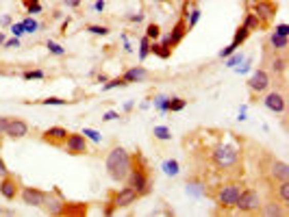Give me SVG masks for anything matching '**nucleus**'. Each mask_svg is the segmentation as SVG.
<instances>
[{
  "label": "nucleus",
  "mask_w": 289,
  "mask_h": 217,
  "mask_svg": "<svg viewBox=\"0 0 289 217\" xmlns=\"http://www.w3.org/2000/svg\"><path fill=\"white\" fill-rule=\"evenodd\" d=\"M22 78L24 80H44L46 74H44L42 70H26V72H22Z\"/></svg>",
  "instance_id": "nucleus-36"
},
{
  "label": "nucleus",
  "mask_w": 289,
  "mask_h": 217,
  "mask_svg": "<svg viewBox=\"0 0 289 217\" xmlns=\"http://www.w3.org/2000/svg\"><path fill=\"white\" fill-rule=\"evenodd\" d=\"M270 83H272V78H270V74L263 70V68H259L252 72V76L248 78V89L252 94H263L270 89Z\"/></svg>",
  "instance_id": "nucleus-9"
},
{
  "label": "nucleus",
  "mask_w": 289,
  "mask_h": 217,
  "mask_svg": "<svg viewBox=\"0 0 289 217\" xmlns=\"http://www.w3.org/2000/svg\"><path fill=\"white\" fill-rule=\"evenodd\" d=\"M105 167H107V174H109L111 180L124 183L126 176H129V169H131V155L122 146H115L109 150V155H107Z\"/></svg>",
  "instance_id": "nucleus-2"
},
{
  "label": "nucleus",
  "mask_w": 289,
  "mask_h": 217,
  "mask_svg": "<svg viewBox=\"0 0 289 217\" xmlns=\"http://www.w3.org/2000/svg\"><path fill=\"white\" fill-rule=\"evenodd\" d=\"M0 196H3L7 202H13L15 198L20 196V180L13 174H7L5 178H0Z\"/></svg>",
  "instance_id": "nucleus-12"
},
{
  "label": "nucleus",
  "mask_w": 289,
  "mask_h": 217,
  "mask_svg": "<svg viewBox=\"0 0 289 217\" xmlns=\"http://www.w3.org/2000/svg\"><path fill=\"white\" fill-rule=\"evenodd\" d=\"M5 39H7V37H5V33H0V44H5Z\"/></svg>",
  "instance_id": "nucleus-55"
},
{
  "label": "nucleus",
  "mask_w": 289,
  "mask_h": 217,
  "mask_svg": "<svg viewBox=\"0 0 289 217\" xmlns=\"http://www.w3.org/2000/svg\"><path fill=\"white\" fill-rule=\"evenodd\" d=\"M200 15H202V11H200V9H198V7H194V9H192V11H189V13H187V17H189V20H185V22H187V33H189V31H192V29H194V26L198 24V20H200Z\"/></svg>",
  "instance_id": "nucleus-28"
},
{
  "label": "nucleus",
  "mask_w": 289,
  "mask_h": 217,
  "mask_svg": "<svg viewBox=\"0 0 289 217\" xmlns=\"http://www.w3.org/2000/svg\"><path fill=\"white\" fill-rule=\"evenodd\" d=\"M94 9H96L98 13H102V11H105V0H96V3H94Z\"/></svg>",
  "instance_id": "nucleus-51"
},
{
  "label": "nucleus",
  "mask_w": 289,
  "mask_h": 217,
  "mask_svg": "<svg viewBox=\"0 0 289 217\" xmlns=\"http://www.w3.org/2000/svg\"><path fill=\"white\" fill-rule=\"evenodd\" d=\"M22 26H24V33H37V31L42 29V26H39L37 22H35L33 17H24V20H22Z\"/></svg>",
  "instance_id": "nucleus-38"
},
{
  "label": "nucleus",
  "mask_w": 289,
  "mask_h": 217,
  "mask_svg": "<svg viewBox=\"0 0 289 217\" xmlns=\"http://www.w3.org/2000/svg\"><path fill=\"white\" fill-rule=\"evenodd\" d=\"M139 200V193L135 191L133 187H122L117 193H113V198H111V202H109V206L105 209V215H113L117 209H126V206H131V204H135Z\"/></svg>",
  "instance_id": "nucleus-5"
},
{
  "label": "nucleus",
  "mask_w": 289,
  "mask_h": 217,
  "mask_svg": "<svg viewBox=\"0 0 289 217\" xmlns=\"http://www.w3.org/2000/svg\"><path fill=\"white\" fill-rule=\"evenodd\" d=\"M80 3H83V0H63V5L70 7V9H78Z\"/></svg>",
  "instance_id": "nucleus-47"
},
{
  "label": "nucleus",
  "mask_w": 289,
  "mask_h": 217,
  "mask_svg": "<svg viewBox=\"0 0 289 217\" xmlns=\"http://www.w3.org/2000/svg\"><path fill=\"white\" fill-rule=\"evenodd\" d=\"M126 85H129V83H126L122 76H115V78H109L102 85V92H111V89H115V87H126Z\"/></svg>",
  "instance_id": "nucleus-29"
},
{
  "label": "nucleus",
  "mask_w": 289,
  "mask_h": 217,
  "mask_svg": "<svg viewBox=\"0 0 289 217\" xmlns=\"http://www.w3.org/2000/svg\"><path fill=\"white\" fill-rule=\"evenodd\" d=\"M83 135H85V137H89L92 141H100V139H102V137H100V133L94 131V128H83Z\"/></svg>",
  "instance_id": "nucleus-40"
},
{
  "label": "nucleus",
  "mask_w": 289,
  "mask_h": 217,
  "mask_svg": "<svg viewBox=\"0 0 289 217\" xmlns=\"http://www.w3.org/2000/svg\"><path fill=\"white\" fill-rule=\"evenodd\" d=\"M274 33H278V35H283V37H287V35H289V26L283 22V24H278L276 26V29H274Z\"/></svg>",
  "instance_id": "nucleus-43"
},
{
  "label": "nucleus",
  "mask_w": 289,
  "mask_h": 217,
  "mask_svg": "<svg viewBox=\"0 0 289 217\" xmlns=\"http://www.w3.org/2000/svg\"><path fill=\"white\" fill-rule=\"evenodd\" d=\"M187 193H192V196H196V198H200V196H204V183L198 176H194V178H189L187 180Z\"/></svg>",
  "instance_id": "nucleus-20"
},
{
  "label": "nucleus",
  "mask_w": 289,
  "mask_h": 217,
  "mask_svg": "<svg viewBox=\"0 0 289 217\" xmlns=\"http://www.w3.org/2000/svg\"><path fill=\"white\" fill-rule=\"evenodd\" d=\"M9 31L13 33V37H22V35H24V26H22V22L20 24H11V29H9Z\"/></svg>",
  "instance_id": "nucleus-41"
},
{
  "label": "nucleus",
  "mask_w": 289,
  "mask_h": 217,
  "mask_svg": "<svg viewBox=\"0 0 289 217\" xmlns=\"http://www.w3.org/2000/svg\"><path fill=\"white\" fill-rule=\"evenodd\" d=\"M39 104H44V106H63V104H70V100H63V98L50 96V98H44V100H39Z\"/></svg>",
  "instance_id": "nucleus-35"
},
{
  "label": "nucleus",
  "mask_w": 289,
  "mask_h": 217,
  "mask_svg": "<svg viewBox=\"0 0 289 217\" xmlns=\"http://www.w3.org/2000/svg\"><path fill=\"white\" fill-rule=\"evenodd\" d=\"M7 122H9V117L0 115V137H3V135H5V131H7Z\"/></svg>",
  "instance_id": "nucleus-48"
},
{
  "label": "nucleus",
  "mask_w": 289,
  "mask_h": 217,
  "mask_svg": "<svg viewBox=\"0 0 289 217\" xmlns=\"http://www.w3.org/2000/svg\"><path fill=\"white\" fill-rule=\"evenodd\" d=\"M185 35H187V22H185V17H180V20L174 24V29L170 31V35H168L170 46H172V48H176L178 44L185 39Z\"/></svg>",
  "instance_id": "nucleus-17"
},
{
  "label": "nucleus",
  "mask_w": 289,
  "mask_h": 217,
  "mask_svg": "<svg viewBox=\"0 0 289 217\" xmlns=\"http://www.w3.org/2000/svg\"><path fill=\"white\" fill-rule=\"evenodd\" d=\"M42 209L48 215H63L68 211V202H66V198H61L59 191L55 189L52 193H46V202H44Z\"/></svg>",
  "instance_id": "nucleus-11"
},
{
  "label": "nucleus",
  "mask_w": 289,
  "mask_h": 217,
  "mask_svg": "<svg viewBox=\"0 0 289 217\" xmlns=\"http://www.w3.org/2000/svg\"><path fill=\"white\" fill-rule=\"evenodd\" d=\"M243 3H246V5H248V3H250V0H243Z\"/></svg>",
  "instance_id": "nucleus-57"
},
{
  "label": "nucleus",
  "mask_w": 289,
  "mask_h": 217,
  "mask_svg": "<svg viewBox=\"0 0 289 217\" xmlns=\"http://www.w3.org/2000/svg\"><path fill=\"white\" fill-rule=\"evenodd\" d=\"M87 31L92 33V35H100V37H107V35L111 33L109 26H102V24H89V26H87Z\"/></svg>",
  "instance_id": "nucleus-34"
},
{
  "label": "nucleus",
  "mask_w": 289,
  "mask_h": 217,
  "mask_svg": "<svg viewBox=\"0 0 289 217\" xmlns=\"http://www.w3.org/2000/svg\"><path fill=\"white\" fill-rule=\"evenodd\" d=\"M250 11H255L257 17L261 20V24H263V22L274 20V15H276V5L270 3V0H257V3L252 5Z\"/></svg>",
  "instance_id": "nucleus-14"
},
{
  "label": "nucleus",
  "mask_w": 289,
  "mask_h": 217,
  "mask_svg": "<svg viewBox=\"0 0 289 217\" xmlns=\"http://www.w3.org/2000/svg\"><path fill=\"white\" fill-rule=\"evenodd\" d=\"M63 150H66L70 157H83V155H87V152H89L87 137L83 133H70L66 143H63Z\"/></svg>",
  "instance_id": "nucleus-7"
},
{
  "label": "nucleus",
  "mask_w": 289,
  "mask_h": 217,
  "mask_svg": "<svg viewBox=\"0 0 289 217\" xmlns=\"http://www.w3.org/2000/svg\"><path fill=\"white\" fill-rule=\"evenodd\" d=\"M243 26H246V29L252 33V31H259L263 24H261V20L257 17V13H255V11H248V13H246V17H243Z\"/></svg>",
  "instance_id": "nucleus-22"
},
{
  "label": "nucleus",
  "mask_w": 289,
  "mask_h": 217,
  "mask_svg": "<svg viewBox=\"0 0 289 217\" xmlns=\"http://www.w3.org/2000/svg\"><path fill=\"white\" fill-rule=\"evenodd\" d=\"M107 80H109V78H107L105 74H100V76H98V83H107Z\"/></svg>",
  "instance_id": "nucleus-54"
},
{
  "label": "nucleus",
  "mask_w": 289,
  "mask_h": 217,
  "mask_svg": "<svg viewBox=\"0 0 289 217\" xmlns=\"http://www.w3.org/2000/svg\"><path fill=\"white\" fill-rule=\"evenodd\" d=\"M68 135H70V131L63 128V126H50V128H46L42 133V141L48 143V146H52V148H63Z\"/></svg>",
  "instance_id": "nucleus-8"
},
{
  "label": "nucleus",
  "mask_w": 289,
  "mask_h": 217,
  "mask_svg": "<svg viewBox=\"0 0 289 217\" xmlns=\"http://www.w3.org/2000/svg\"><path fill=\"white\" fill-rule=\"evenodd\" d=\"M129 20L135 22V24H139V22H143V13H131V15H129Z\"/></svg>",
  "instance_id": "nucleus-50"
},
{
  "label": "nucleus",
  "mask_w": 289,
  "mask_h": 217,
  "mask_svg": "<svg viewBox=\"0 0 289 217\" xmlns=\"http://www.w3.org/2000/svg\"><path fill=\"white\" fill-rule=\"evenodd\" d=\"M124 183L133 187L135 191L139 193V198L148 196L152 191V178H150V171L146 165V159L141 155L131 157V169H129V176H126Z\"/></svg>",
  "instance_id": "nucleus-1"
},
{
  "label": "nucleus",
  "mask_w": 289,
  "mask_h": 217,
  "mask_svg": "<svg viewBox=\"0 0 289 217\" xmlns=\"http://www.w3.org/2000/svg\"><path fill=\"white\" fill-rule=\"evenodd\" d=\"M7 174H11V171H9V167H7V163H5V159L0 157V178H5Z\"/></svg>",
  "instance_id": "nucleus-46"
},
{
  "label": "nucleus",
  "mask_w": 289,
  "mask_h": 217,
  "mask_svg": "<svg viewBox=\"0 0 289 217\" xmlns=\"http://www.w3.org/2000/svg\"><path fill=\"white\" fill-rule=\"evenodd\" d=\"M270 46H272L274 50H285L287 48V37H283V35H278V33H272L270 35Z\"/></svg>",
  "instance_id": "nucleus-26"
},
{
  "label": "nucleus",
  "mask_w": 289,
  "mask_h": 217,
  "mask_svg": "<svg viewBox=\"0 0 289 217\" xmlns=\"http://www.w3.org/2000/svg\"><path fill=\"white\" fill-rule=\"evenodd\" d=\"M248 37H250V31H248V29H246V26H243V24H241V26H239V29H237V31H235V35H233V41H231V44H233V46H235V48H239V46H241V44H246V39H248Z\"/></svg>",
  "instance_id": "nucleus-23"
},
{
  "label": "nucleus",
  "mask_w": 289,
  "mask_h": 217,
  "mask_svg": "<svg viewBox=\"0 0 289 217\" xmlns=\"http://www.w3.org/2000/svg\"><path fill=\"white\" fill-rule=\"evenodd\" d=\"M29 131H31V126H29L26 120H22V117H9L5 135L9 139H22V137L29 135Z\"/></svg>",
  "instance_id": "nucleus-13"
},
{
  "label": "nucleus",
  "mask_w": 289,
  "mask_h": 217,
  "mask_svg": "<svg viewBox=\"0 0 289 217\" xmlns=\"http://www.w3.org/2000/svg\"><path fill=\"white\" fill-rule=\"evenodd\" d=\"M148 57H150V39L143 35V37L139 39V61L143 63Z\"/></svg>",
  "instance_id": "nucleus-27"
},
{
  "label": "nucleus",
  "mask_w": 289,
  "mask_h": 217,
  "mask_svg": "<svg viewBox=\"0 0 289 217\" xmlns=\"http://www.w3.org/2000/svg\"><path fill=\"white\" fill-rule=\"evenodd\" d=\"M278 198H281V204H289V180H281V185H278Z\"/></svg>",
  "instance_id": "nucleus-33"
},
{
  "label": "nucleus",
  "mask_w": 289,
  "mask_h": 217,
  "mask_svg": "<svg viewBox=\"0 0 289 217\" xmlns=\"http://www.w3.org/2000/svg\"><path fill=\"white\" fill-rule=\"evenodd\" d=\"M187 106V100H183V98H168V104H166V113H178L183 111V108Z\"/></svg>",
  "instance_id": "nucleus-24"
},
{
  "label": "nucleus",
  "mask_w": 289,
  "mask_h": 217,
  "mask_svg": "<svg viewBox=\"0 0 289 217\" xmlns=\"http://www.w3.org/2000/svg\"><path fill=\"white\" fill-rule=\"evenodd\" d=\"M155 3H168V0H155Z\"/></svg>",
  "instance_id": "nucleus-56"
},
{
  "label": "nucleus",
  "mask_w": 289,
  "mask_h": 217,
  "mask_svg": "<svg viewBox=\"0 0 289 217\" xmlns=\"http://www.w3.org/2000/svg\"><path fill=\"white\" fill-rule=\"evenodd\" d=\"M259 213L263 215V217H283V215H287V211L285 209H281L276 202H261V206H259Z\"/></svg>",
  "instance_id": "nucleus-19"
},
{
  "label": "nucleus",
  "mask_w": 289,
  "mask_h": 217,
  "mask_svg": "<svg viewBox=\"0 0 289 217\" xmlns=\"http://www.w3.org/2000/svg\"><path fill=\"white\" fill-rule=\"evenodd\" d=\"M42 5L37 3V5H31V7H26V13H31V15H37V13H42Z\"/></svg>",
  "instance_id": "nucleus-45"
},
{
  "label": "nucleus",
  "mask_w": 289,
  "mask_h": 217,
  "mask_svg": "<svg viewBox=\"0 0 289 217\" xmlns=\"http://www.w3.org/2000/svg\"><path fill=\"white\" fill-rule=\"evenodd\" d=\"M0 24H3V26L11 24V17H9V15H3V17H0Z\"/></svg>",
  "instance_id": "nucleus-52"
},
{
  "label": "nucleus",
  "mask_w": 289,
  "mask_h": 217,
  "mask_svg": "<svg viewBox=\"0 0 289 217\" xmlns=\"http://www.w3.org/2000/svg\"><path fill=\"white\" fill-rule=\"evenodd\" d=\"M46 48H48V52H52V54H55V57H66V48H63V46H59L57 41L48 39V41H46Z\"/></svg>",
  "instance_id": "nucleus-37"
},
{
  "label": "nucleus",
  "mask_w": 289,
  "mask_h": 217,
  "mask_svg": "<svg viewBox=\"0 0 289 217\" xmlns=\"http://www.w3.org/2000/svg\"><path fill=\"white\" fill-rule=\"evenodd\" d=\"M161 169H163L168 176H178L180 165H178V161H176V159H170V161H163V163H161Z\"/></svg>",
  "instance_id": "nucleus-25"
},
{
  "label": "nucleus",
  "mask_w": 289,
  "mask_h": 217,
  "mask_svg": "<svg viewBox=\"0 0 289 217\" xmlns=\"http://www.w3.org/2000/svg\"><path fill=\"white\" fill-rule=\"evenodd\" d=\"M5 48H20V37H11V39H5L3 44Z\"/></svg>",
  "instance_id": "nucleus-42"
},
{
  "label": "nucleus",
  "mask_w": 289,
  "mask_h": 217,
  "mask_svg": "<svg viewBox=\"0 0 289 217\" xmlns=\"http://www.w3.org/2000/svg\"><path fill=\"white\" fill-rule=\"evenodd\" d=\"M122 78L126 80V83H143V80L150 78V72L143 66H133V68H129L124 72Z\"/></svg>",
  "instance_id": "nucleus-16"
},
{
  "label": "nucleus",
  "mask_w": 289,
  "mask_h": 217,
  "mask_svg": "<svg viewBox=\"0 0 289 217\" xmlns=\"http://www.w3.org/2000/svg\"><path fill=\"white\" fill-rule=\"evenodd\" d=\"M224 61H226V68H235V66H239V63L243 61V54L241 52H233Z\"/></svg>",
  "instance_id": "nucleus-39"
},
{
  "label": "nucleus",
  "mask_w": 289,
  "mask_h": 217,
  "mask_svg": "<svg viewBox=\"0 0 289 217\" xmlns=\"http://www.w3.org/2000/svg\"><path fill=\"white\" fill-rule=\"evenodd\" d=\"M117 117H120V115H117V111H107L102 120H105V122H111V120H117Z\"/></svg>",
  "instance_id": "nucleus-49"
},
{
  "label": "nucleus",
  "mask_w": 289,
  "mask_h": 217,
  "mask_svg": "<svg viewBox=\"0 0 289 217\" xmlns=\"http://www.w3.org/2000/svg\"><path fill=\"white\" fill-rule=\"evenodd\" d=\"M37 3H39V0H22L24 7H31V5H37Z\"/></svg>",
  "instance_id": "nucleus-53"
},
{
  "label": "nucleus",
  "mask_w": 289,
  "mask_h": 217,
  "mask_svg": "<svg viewBox=\"0 0 289 217\" xmlns=\"http://www.w3.org/2000/svg\"><path fill=\"white\" fill-rule=\"evenodd\" d=\"M270 176H272L274 180H289V165L285 161H278V159H274L272 163H270Z\"/></svg>",
  "instance_id": "nucleus-18"
},
{
  "label": "nucleus",
  "mask_w": 289,
  "mask_h": 217,
  "mask_svg": "<svg viewBox=\"0 0 289 217\" xmlns=\"http://www.w3.org/2000/svg\"><path fill=\"white\" fill-rule=\"evenodd\" d=\"M241 185L239 183H224L220 187H215L213 191V200L218 206H222V209H235V204H237V198L241 193Z\"/></svg>",
  "instance_id": "nucleus-4"
},
{
  "label": "nucleus",
  "mask_w": 289,
  "mask_h": 217,
  "mask_svg": "<svg viewBox=\"0 0 289 217\" xmlns=\"http://www.w3.org/2000/svg\"><path fill=\"white\" fill-rule=\"evenodd\" d=\"M20 198L26 206L42 209L44 202H46V191H42V189H37V187H20Z\"/></svg>",
  "instance_id": "nucleus-10"
},
{
  "label": "nucleus",
  "mask_w": 289,
  "mask_h": 217,
  "mask_svg": "<svg viewBox=\"0 0 289 217\" xmlns=\"http://www.w3.org/2000/svg\"><path fill=\"white\" fill-rule=\"evenodd\" d=\"M259 206H261V196H259L257 189H250V187L241 189V193H239V198H237V204H235V209H237L239 213L250 215V213H259Z\"/></svg>",
  "instance_id": "nucleus-6"
},
{
  "label": "nucleus",
  "mask_w": 289,
  "mask_h": 217,
  "mask_svg": "<svg viewBox=\"0 0 289 217\" xmlns=\"http://www.w3.org/2000/svg\"><path fill=\"white\" fill-rule=\"evenodd\" d=\"M152 135H155L157 139H161V141H170V139H172V133H170L168 126H155V128H152Z\"/></svg>",
  "instance_id": "nucleus-30"
},
{
  "label": "nucleus",
  "mask_w": 289,
  "mask_h": 217,
  "mask_svg": "<svg viewBox=\"0 0 289 217\" xmlns=\"http://www.w3.org/2000/svg\"><path fill=\"white\" fill-rule=\"evenodd\" d=\"M146 37H148L150 41H157V39L161 37V26L155 24V22H150V24L146 26Z\"/></svg>",
  "instance_id": "nucleus-32"
},
{
  "label": "nucleus",
  "mask_w": 289,
  "mask_h": 217,
  "mask_svg": "<svg viewBox=\"0 0 289 217\" xmlns=\"http://www.w3.org/2000/svg\"><path fill=\"white\" fill-rule=\"evenodd\" d=\"M285 68H287V57H285V54L272 59V72H274V74H281V72H285Z\"/></svg>",
  "instance_id": "nucleus-31"
},
{
  "label": "nucleus",
  "mask_w": 289,
  "mask_h": 217,
  "mask_svg": "<svg viewBox=\"0 0 289 217\" xmlns=\"http://www.w3.org/2000/svg\"><path fill=\"white\" fill-rule=\"evenodd\" d=\"M235 50H237V48H235V46H233V44H229V46H226V48H224V50H220V59H226V57H229V54H233Z\"/></svg>",
  "instance_id": "nucleus-44"
},
{
  "label": "nucleus",
  "mask_w": 289,
  "mask_h": 217,
  "mask_svg": "<svg viewBox=\"0 0 289 217\" xmlns=\"http://www.w3.org/2000/svg\"><path fill=\"white\" fill-rule=\"evenodd\" d=\"M150 54H157L159 59H170L172 57V50L166 48L161 41H150Z\"/></svg>",
  "instance_id": "nucleus-21"
},
{
  "label": "nucleus",
  "mask_w": 289,
  "mask_h": 217,
  "mask_svg": "<svg viewBox=\"0 0 289 217\" xmlns=\"http://www.w3.org/2000/svg\"><path fill=\"white\" fill-rule=\"evenodd\" d=\"M263 104H265L272 113H283V111H285V106H287L285 96H283L281 92H270V94L263 98Z\"/></svg>",
  "instance_id": "nucleus-15"
},
{
  "label": "nucleus",
  "mask_w": 289,
  "mask_h": 217,
  "mask_svg": "<svg viewBox=\"0 0 289 217\" xmlns=\"http://www.w3.org/2000/svg\"><path fill=\"white\" fill-rule=\"evenodd\" d=\"M211 163L218 169H231L239 163V148L233 143H218L211 150Z\"/></svg>",
  "instance_id": "nucleus-3"
}]
</instances>
